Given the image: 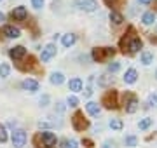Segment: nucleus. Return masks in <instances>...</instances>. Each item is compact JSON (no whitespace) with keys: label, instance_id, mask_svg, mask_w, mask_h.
Masks as SVG:
<instances>
[{"label":"nucleus","instance_id":"nucleus-1","mask_svg":"<svg viewBox=\"0 0 157 148\" xmlns=\"http://www.w3.org/2000/svg\"><path fill=\"white\" fill-rule=\"evenodd\" d=\"M133 33H135V28H133V26H129V28H128V35L121 39V49H122V52L135 54V52H138L141 47H143V42H141L138 37H135Z\"/></svg>","mask_w":157,"mask_h":148},{"label":"nucleus","instance_id":"nucleus-2","mask_svg":"<svg viewBox=\"0 0 157 148\" xmlns=\"http://www.w3.org/2000/svg\"><path fill=\"white\" fill-rule=\"evenodd\" d=\"M115 54V49L113 47H94L93 52H91V57L94 59L96 63H105L107 59Z\"/></svg>","mask_w":157,"mask_h":148},{"label":"nucleus","instance_id":"nucleus-3","mask_svg":"<svg viewBox=\"0 0 157 148\" xmlns=\"http://www.w3.org/2000/svg\"><path fill=\"white\" fill-rule=\"evenodd\" d=\"M117 96H119L117 91H115V89H110V91H107L105 94H103V98H101V105H103L107 110H115L119 106Z\"/></svg>","mask_w":157,"mask_h":148},{"label":"nucleus","instance_id":"nucleus-4","mask_svg":"<svg viewBox=\"0 0 157 148\" xmlns=\"http://www.w3.org/2000/svg\"><path fill=\"white\" fill-rule=\"evenodd\" d=\"M72 125L75 131H86L89 127V120L84 119V113L82 112H75L72 117Z\"/></svg>","mask_w":157,"mask_h":148},{"label":"nucleus","instance_id":"nucleus-5","mask_svg":"<svg viewBox=\"0 0 157 148\" xmlns=\"http://www.w3.org/2000/svg\"><path fill=\"white\" fill-rule=\"evenodd\" d=\"M124 108L128 113H135L138 110V98L133 92H126L124 94Z\"/></svg>","mask_w":157,"mask_h":148},{"label":"nucleus","instance_id":"nucleus-6","mask_svg":"<svg viewBox=\"0 0 157 148\" xmlns=\"http://www.w3.org/2000/svg\"><path fill=\"white\" fill-rule=\"evenodd\" d=\"M39 136H40V139H42V148H54L56 146L58 139H56V134H54V132L42 131V132H39Z\"/></svg>","mask_w":157,"mask_h":148},{"label":"nucleus","instance_id":"nucleus-7","mask_svg":"<svg viewBox=\"0 0 157 148\" xmlns=\"http://www.w3.org/2000/svg\"><path fill=\"white\" fill-rule=\"evenodd\" d=\"M73 6L77 7L78 11H84V12H94L98 9V2L96 0H75Z\"/></svg>","mask_w":157,"mask_h":148},{"label":"nucleus","instance_id":"nucleus-8","mask_svg":"<svg viewBox=\"0 0 157 148\" xmlns=\"http://www.w3.org/2000/svg\"><path fill=\"white\" fill-rule=\"evenodd\" d=\"M12 145H14V148H23L26 145V132L23 129H16L12 132Z\"/></svg>","mask_w":157,"mask_h":148},{"label":"nucleus","instance_id":"nucleus-9","mask_svg":"<svg viewBox=\"0 0 157 148\" xmlns=\"http://www.w3.org/2000/svg\"><path fill=\"white\" fill-rule=\"evenodd\" d=\"M11 17L14 19V21H25V19L28 17V11H26V7H23V6L14 7L12 12H11Z\"/></svg>","mask_w":157,"mask_h":148},{"label":"nucleus","instance_id":"nucleus-10","mask_svg":"<svg viewBox=\"0 0 157 148\" xmlns=\"http://www.w3.org/2000/svg\"><path fill=\"white\" fill-rule=\"evenodd\" d=\"M52 56H56V46H54V44H47V46L44 47V49H42V54H40V59H42V61H49L51 57Z\"/></svg>","mask_w":157,"mask_h":148},{"label":"nucleus","instance_id":"nucleus-11","mask_svg":"<svg viewBox=\"0 0 157 148\" xmlns=\"http://www.w3.org/2000/svg\"><path fill=\"white\" fill-rule=\"evenodd\" d=\"M2 35H6L7 39H17V37L21 35V31H19V28L12 26V24H6V26L2 28Z\"/></svg>","mask_w":157,"mask_h":148},{"label":"nucleus","instance_id":"nucleus-12","mask_svg":"<svg viewBox=\"0 0 157 148\" xmlns=\"http://www.w3.org/2000/svg\"><path fill=\"white\" fill-rule=\"evenodd\" d=\"M9 56L14 59V61H17V59H21V57L26 56V49L23 46H16V47H12L11 51H9Z\"/></svg>","mask_w":157,"mask_h":148},{"label":"nucleus","instance_id":"nucleus-13","mask_svg":"<svg viewBox=\"0 0 157 148\" xmlns=\"http://www.w3.org/2000/svg\"><path fill=\"white\" fill-rule=\"evenodd\" d=\"M23 89H25V91H28V92H37V91H39V82L33 80V79L23 80Z\"/></svg>","mask_w":157,"mask_h":148},{"label":"nucleus","instance_id":"nucleus-14","mask_svg":"<svg viewBox=\"0 0 157 148\" xmlns=\"http://www.w3.org/2000/svg\"><path fill=\"white\" fill-rule=\"evenodd\" d=\"M136 79H138V72L135 68H129L126 73H124V82L126 84H135Z\"/></svg>","mask_w":157,"mask_h":148},{"label":"nucleus","instance_id":"nucleus-15","mask_svg":"<svg viewBox=\"0 0 157 148\" xmlns=\"http://www.w3.org/2000/svg\"><path fill=\"white\" fill-rule=\"evenodd\" d=\"M86 108H87V113L93 115V117H98V115H100V112H101L100 105H98V103H94V101H89L87 105H86Z\"/></svg>","mask_w":157,"mask_h":148},{"label":"nucleus","instance_id":"nucleus-16","mask_svg":"<svg viewBox=\"0 0 157 148\" xmlns=\"http://www.w3.org/2000/svg\"><path fill=\"white\" fill-rule=\"evenodd\" d=\"M68 89L73 92H78L82 91V80L78 79V77H75V79H72L70 82H68Z\"/></svg>","mask_w":157,"mask_h":148},{"label":"nucleus","instance_id":"nucleus-17","mask_svg":"<svg viewBox=\"0 0 157 148\" xmlns=\"http://www.w3.org/2000/svg\"><path fill=\"white\" fill-rule=\"evenodd\" d=\"M63 82H65V75H63L61 72H54V73H51V84L59 86V84H63Z\"/></svg>","mask_w":157,"mask_h":148},{"label":"nucleus","instance_id":"nucleus-18","mask_svg":"<svg viewBox=\"0 0 157 148\" xmlns=\"http://www.w3.org/2000/svg\"><path fill=\"white\" fill-rule=\"evenodd\" d=\"M75 40H77V35H73V33L63 35V46L70 47V46H73V44H75Z\"/></svg>","mask_w":157,"mask_h":148},{"label":"nucleus","instance_id":"nucleus-19","mask_svg":"<svg viewBox=\"0 0 157 148\" xmlns=\"http://www.w3.org/2000/svg\"><path fill=\"white\" fill-rule=\"evenodd\" d=\"M110 21H112V23L117 26V24H121V23L124 21V17H122V14H121V12L112 11V12H110Z\"/></svg>","mask_w":157,"mask_h":148},{"label":"nucleus","instance_id":"nucleus-20","mask_svg":"<svg viewBox=\"0 0 157 148\" xmlns=\"http://www.w3.org/2000/svg\"><path fill=\"white\" fill-rule=\"evenodd\" d=\"M141 21H143V24H152L154 21H155V12H145L143 16H141Z\"/></svg>","mask_w":157,"mask_h":148},{"label":"nucleus","instance_id":"nucleus-21","mask_svg":"<svg viewBox=\"0 0 157 148\" xmlns=\"http://www.w3.org/2000/svg\"><path fill=\"white\" fill-rule=\"evenodd\" d=\"M152 122H154V120H152L150 117H145V119H141L140 122H138V127H140V131H147V129H148V127L152 125Z\"/></svg>","mask_w":157,"mask_h":148},{"label":"nucleus","instance_id":"nucleus-22","mask_svg":"<svg viewBox=\"0 0 157 148\" xmlns=\"http://www.w3.org/2000/svg\"><path fill=\"white\" fill-rule=\"evenodd\" d=\"M112 80H113V77H110L108 73H103V75H100V79H98V84H100V86H108Z\"/></svg>","mask_w":157,"mask_h":148},{"label":"nucleus","instance_id":"nucleus-23","mask_svg":"<svg viewBox=\"0 0 157 148\" xmlns=\"http://www.w3.org/2000/svg\"><path fill=\"white\" fill-rule=\"evenodd\" d=\"M152 61H154V54H152V52H148V51L141 52V63H143V65H150Z\"/></svg>","mask_w":157,"mask_h":148},{"label":"nucleus","instance_id":"nucleus-24","mask_svg":"<svg viewBox=\"0 0 157 148\" xmlns=\"http://www.w3.org/2000/svg\"><path fill=\"white\" fill-rule=\"evenodd\" d=\"M9 73H11V66H9L7 63H2V65H0V77L6 79V77H9Z\"/></svg>","mask_w":157,"mask_h":148},{"label":"nucleus","instance_id":"nucleus-25","mask_svg":"<svg viewBox=\"0 0 157 148\" xmlns=\"http://www.w3.org/2000/svg\"><path fill=\"white\" fill-rule=\"evenodd\" d=\"M108 125H110L112 129H115V131H121V129H122V120L121 119H112Z\"/></svg>","mask_w":157,"mask_h":148},{"label":"nucleus","instance_id":"nucleus-26","mask_svg":"<svg viewBox=\"0 0 157 148\" xmlns=\"http://www.w3.org/2000/svg\"><path fill=\"white\" fill-rule=\"evenodd\" d=\"M63 148H78V143L75 139H65L63 141Z\"/></svg>","mask_w":157,"mask_h":148},{"label":"nucleus","instance_id":"nucleus-27","mask_svg":"<svg viewBox=\"0 0 157 148\" xmlns=\"http://www.w3.org/2000/svg\"><path fill=\"white\" fill-rule=\"evenodd\" d=\"M136 143H138L136 136H126V146L133 148V146H136Z\"/></svg>","mask_w":157,"mask_h":148},{"label":"nucleus","instance_id":"nucleus-28","mask_svg":"<svg viewBox=\"0 0 157 148\" xmlns=\"http://www.w3.org/2000/svg\"><path fill=\"white\" fill-rule=\"evenodd\" d=\"M7 141V129L6 125L0 124V143H6Z\"/></svg>","mask_w":157,"mask_h":148},{"label":"nucleus","instance_id":"nucleus-29","mask_svg":"<svg viewBox=\"0 0 157 148\" xmlns=\"http://www.w3.org/2000/svg\"><path fill=\"white\" fill-rule=\"evenodd\" d=\"M148 106H157V92L148 96Z\"/></svg>","mask_w":157,"mask_h":148},{"label":"nucleus","instance_id":"nucleus-30","mask_svg":"<svg viewBox=\"0 0 157 148\" xmlns=\"http://www.w3.org/2000/svg\"><path fill=\"white\" fill-rule=\"evenodd\" d=\"M119 68H121V65H119V63H110V65H108V72H110V73L119 72Z\"/></svg>","mask_w":157,"mask_h":148},{"label":"nucleus","instance_id":"nucleus-31","mask_svg":"<svg viewBox=\"0 0 157 148\" xmlns=\"http://www.w3.org/2000/svg\"><path fill=\"white\" fill-rule=\"evenodd\" d=\"M67 103L70 105V106H77V105H78V99H77V96H68Z\"/></svg>","mask_w":157,"mask_h":148},{"label":"nucleus","instance_id":"nucleus-32","mask_svg":"<svg viewBox=\"0 0 157 148\" xmlns=\"http://www.w3.org/2000/svg\"><path fill=\"white\" fill-rule=\"evenodd\" d=\"M32 6H33L35 9H42V7H44V0H32Z\"/></svg>","mask_w":157,"mask_h":148},{"label":"nucleus","instance_id":"nucleus-33","mask_svg":"<svg viewBox=\"0 0 157 148\" xmlns=\"http://www.w3.org/2000/svg\"><path fill=\"white\" fill-rule=\"evenodd\" d=\"M40 106H47V103H49V96H47V94H44V96L40 98Z\"/></svg>","mask_w":157,"mask_h":148},{"label":"nucleus","instance_id":"nucleus-34","mask_svg":"<svg viewBox=\"0 0 157 148\" xmlns=\"http://www.w3.org/2000/svg\"><path fill=\"white\" fill-rule=\"evenodd\" d=\"M84 96H86V98L93 96V87H91V86H87V87L84 89Z\"/></svg>","mask_w":157,"mask_h":148},{"label":"nucleus","instance_id":"nucleus-35","mask_svg":"<svg viewBox=\"0 0 157 148\" xmlns=\"http://www.w3.org/2000/svg\"><path fill=\"white\" fill-rule=\"evenodd\" d=\"M82 145H86L87 148H93V141H91V139H87V138H84V139H82Z\"/></svg>","mask_w":157,"mask_h":148},{"label":"nucleus","instance_id":"nucleus-36","mask_svg":"<svg viewBox=\"0 0 157 148\" xmlns=\"http://www.w3.org/2000/svg\"><path fill=\"white\" fill-rule=\"evenodd\" d=\"M65 110V105L63 103H58V112H63Z\"/></svg>","mask_w":157,"mask_h":148},{"label":"nucleus","instance_id":"nucleus-37","mask_svg":"<svg viewBox=\"0 0 157 148\" xmlns=\"http://www.w3.org/2000/svg\"><path fill=\"white\" fill-rule=\"evenodd\" d=\"M105 2H107L108 6H113V4H115V2H117V0H105Z\"/></svg>","mask_w":157,"mask_h":148},{"label":"nucleus","instance_id":"nucleus-38","mask_svg":"<svg viewBox=\"0 0 157 148\" xmlns=\"http://www.w3.org/2000/svg\"><path fill=\"white\" fill-rule=\"evenodd\" d=\"M138 2H140V4H150L152 0H138Z\"/></svg>","mask_w":157,"mask_h":148},{"label":"nucleus","instance_id":"nucleus-39","mask_svg":"<svg viewBox=\"0 0 157 148\" xmlns=\"http://www.w3.org/2000/svg\"><path fill=\"white\" fill-rule=\"evenodd\" d=\"M4 19H6V16H4V14H2V12H0V23H2V21H4Z\"/></svg>","mask_w":157,"mask_h":148},{"label":"nucleus","instance_id":"nucleus-40","mask_svg":"<svg viewBox=\"0 0 157 148\" xmlns=\"http://www.w3.org/2000/svg\"><path fill=\"white\" fill-rule=\"evenodd\" d=\"M103 148H110V146H108V145H103Z\"/></svg>","mask_w":157,"mask_h":148},{"label":"nucleus","instance_id":"nucleus-41","mask_svg":"<svg viewBox=\"0 0 157 148\" xmlns=\"http://www.w3.org/2000/svg\"><path fill=\"white\" fill-rule=\"evenodd\" d=\"M155 79H157V72H155Z\"/></svg>","mask_w":157,"mask_h":148},{"label":"nucleus","instance_id":"nucleus-42","mask_svg":"<svg viewBox=\"0 0 157 148\" xmlns=\"http://www.w3.org/2000/svg\"><path fill=\"white\" fill-rule=\"evenodd\" d=\"M0 2H2V0H0Z\"/></svg>","mask_w":157,"mask_h":148}]
</instances>
